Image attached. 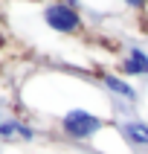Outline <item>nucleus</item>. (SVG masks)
Returning <instances> with one entry per match:
<instances>
[{
  "label": "nucleus",
  "mask_w": 148,
  "mask_h": 154,
  "mask_svg": "<svg viewBox=\"0 0 148 154\" xmlns=\"http://www.w3.org/2000/svg\"><path fill=\"white\" fill-rule=\"evenodd\" d=\"M41 17H44V26L52 29V32H58V35H76L84 26L78 9H73L67 0H52V3H47L41 9Z\"/></svg>",
  "instance_id": "1"
},
{
  "label": "nucleus",
  "mask_w": 148,
  "mask_h": 154,
  "mask_svg": "<svg viewBox=\"0 0 148 154\" xmlns=\"http://www.w3.org/2000/svg\"><path fill=\"white\" fill-rule=\"evenodd\" d=\"M58 125H61V131H64L70 140H90V137H96V131L104 125V119L99 113L87 111V108H70V111H64Z\"/></svg>",
  "instance_id": "2"
},
{
  "label": "nucleus",
  "mask_w": 148,
  "mask_h": 154,
  "mask_svg": "<svg viewBox=\"0 0 148 154\" xmlns=\"http://www.w3.org/2000/svg\"><path fill=\"white\" fill-rule=\"evenodd\" d=\"M119 70L122 76H148V52L139 50V47H131L128 55L122 58Z\"/></svg>",
  "instance_id": "3"
},
{
  "label": "nucleus",
  "mask_w": 148,
  "mask_h": 154,
  "mask_svg": "<svg viewBox=\"0 0 148 154\" xmlns=\"http://www.w3.org/2000/svg\"><path fill=\"white\" fill-rule=\"evenodd\" d=\"M119 128H122V134H125V140H128L131 146H142V148H148V122L125 119Z\"/></svg>",
  "instance_id": "4"
},
{
  "label": "nucleus",
  "mask_w": 148,
  "mask_h": 154,
  "mask_svg": "<svg viewBox=\"0 0 148 154\" xmlns=\"http://www.w3.org/2000/svg\"><path fill=\"white\" fill-rule=\"evenodd\" d=\"M102 82H104V87L110 90V93H116V96H122V99H128V102H137V87L134 85H128L125 79H119V76H113V73H102Z\"/></svg>",
  "instance_id": "5"
},
{
  "label": "nucleus",
  "mask_w": 148,
  "mask_h": 154,
  "mask_svg": "<svg viewBox=\"0 0 148 154\" xmlns=\"http://www.w3.org/2000/svg\"><path fill=\"white\" fill-rule=\"evenodd\" d=\"M15 134H17V137H23V140H32V137H35V131L29 128V125H23V122H17Z\"/></svg>",
  "instance_id": "6"
},
{
  "label": "nucleus",
  "mask_w": 148,
  "mask_h": 154,
  "mask_svg": "<svg viewBox=\"0 0 148 154\" xmlns=\"http://www.w3.org/2000/svg\"><path fill=\"white\" fill-rule=\"evenodd\" d=\"M125 6H131V9H145V3L148 0H122Z\"/></svg>",
  "instance_id": "7"
}]
</instances>
